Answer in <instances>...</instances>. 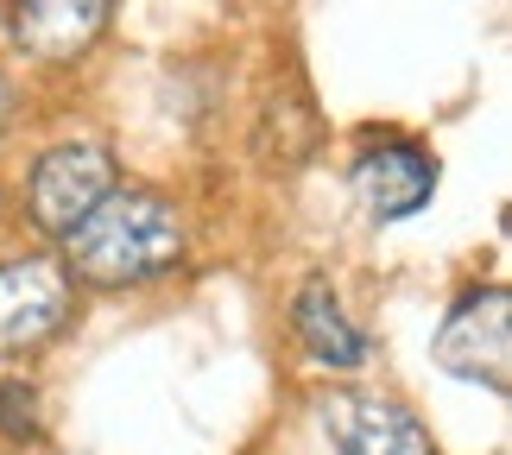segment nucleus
<instances>
[{
  "instance_id": "f257e3e1",
  "label": "nucleus",
  "mask_w": 512,
  "mask_h": 455,
  "mask_svg": "<svg viewBox=\"0 0 512 455\" xmlns=\"http://www.w3.org/2000/svg\"><path fill=\"white\" fill-rule=\"evenodd\" d=\"M184 209L159 190L140 184H114L83 222L64 234V266L70 285H95V291H127V285H152L177 272L184 260Z\"/></svg>"
},
{
  "instance_id": "f03ea898",
  "label": "nucleus",
  "mask_w": 512,
  "mask_h": 455,
  "mask_svg": "<svg viewBox=\"0 0 512 455\" xmlns=\"http://www.w3.org/2000/svg\"><path fill=\"white\" fill-rule=\"evenodd\" d=\"M430 361L449 380L487 386V392H512V291L506 285H475L449 304L443 329L430 335Z\"/></svg>"
},
{
  "instance_id": "7ed1b4c3",
  "label": "nucleus",
  "mask_w": 512,
  "mask_h": 455,
  "mask_svg": "<svg viewBox=\"0 0 512 455\" xmlns=\"http://www.w3.org/2000/svg\"><path fill=\"white\" fill-rule=\"evenodd\" d=\"M76 285L51 253H19L0 260V354H38L70 329Z\"/></svg>"
},
{
  "instance_id": "20e7f679",
  "label": "nucleus",
  "mask_w": 512,
  "mask_h": 455,
  "mask_svg": "<svg viewBox=\"0 0 512 455\" xmlns=\"http://www.w3.org/2000/svg\"><path fill=\"white\" fill-rule=\"evenodd\" d=\"M108 190H114V152L102 140H64V146L38 152L32 184H26L32 228L51 234V241H64Z\"/></svg>"
},
{
  "instance_id": "39448f33",
  "label": "nucleus",
  "mask_w": 512,
  "mask_h": 455,
  "mask_svg": "<svg viewBox=\"0 0 512 455\" xmlns=\"http://www.w3.org/2000/svg\"><path fill=\"white\" fill-rule=\"evenodd\" d=\"M348 184H354V203H361L367 222L386 228V222H405V215L430 209V196H437V158L418 140H373L354 158Z\"/></svg>"
},
{
  "instance_id": "423d86ee",
  "label": "nucleus",
  "mask_w": 512,
  "mask_h": 455,
  "mask_svg": "<svg viewBox=\"0 0 512 455\" xmlns=\"http://www.w3.org/2000/svg\"><path fill=\"white\" fill-rule=\"evenodd\" d=\"M108 19V0H26V7H7V38L38 64H76L108 32Z\"/></svg>"
},
{
  "instance_id": "0eeeda50",
  "label": "nucleus",
  "mask_w": 512,
  "mask_h": 455,
  "mask_svg": "<svg viewBox=\"0 0 512 455\" xmlns=\"http://www.w3.org/2000/svg\"><path fill=\"white\" fill-rule=\"evenodd\" d=\"M291 329H298L304 354L329 373H354L367 367V335L348 323V304L342 291L323 279V272H310V279L298 285V298H291Z\"/></svg>"
},
{
  "instance_id": "6e6552de",
  "label": "nucleus",
  "mask_w": 512,
  "mask_h": 455,
  "mask_svg": "<svg viewBox=\"0 0 512 455\" xmlns=\"http://www.w3.org/2000/svg\"><path fill=\"white\" fill-rule=\"evenodd\" d=\"M329 430H336L342 455H437L418 411H405L399 399H342Z\"/></svg>"
},
{
  "instance_id": "1a4fd4ad",
  "label": "nucleus",
  "mask_w": 512,
  "mask_h": 455,
  "mask_svg": "<svg viewBox=\"0 0 512 455\" xmlns=\"http://www.w3.org/2000/svg\"><path fill=\"white\" fill-rule=\"evenodd\" d=\"M323 140V114L310 102V89L298 76H285L279 89H272V102L260 114V158H279V165H304L310 152Z\"/></svg>"
},
{
  "instance_id": "9d476101",
  "label": "nucleus",
  "mask_w": 512,
  "mask_h": 455,
  "mask_svg": "<svg viewBox=\"0 0 512 455\" xmlns=\"http://www.w3.org/2000/svg\"><path fill=\"white\" fill-rule=\"evenodd\" d=\"M0 437L7 443H38L45 437V405H38L32 380H0Z\"/></svg>"
},
{
  "instance_id": "9b49d317",
  "label": "nucleus",
  "mask_w": 512,
  "mask_h": 455,
  "mask_svg": "<svg viewBox=\"0 0 512 455\" xmlns=\"http://www.w3.org/2000/svg\"><path fill=\"white\" fill-rule=\"evenodd\" d=\"M7 114H13V76L0 70V127H7Z\"/></svg>"
}]
</instances>
